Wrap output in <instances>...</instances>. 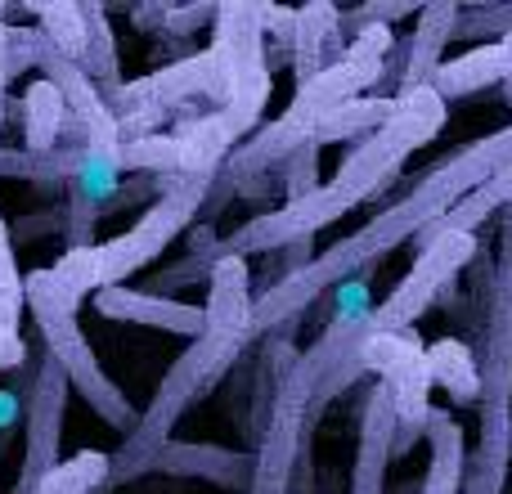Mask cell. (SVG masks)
Instances as JSON below:
<instances>
[{
  "label": "cell",
  "instance_id": "1",
  "mask_svg": "<svg viewBox=\"0 0 512 494\" xmlns=\"http://www.w3.org/2000/svg\"><path fill=\"white\" fill-rule=\"evenodd\" d=\"M512 167V126L504 131L486 135V140L468 144L459 149L454 158L436 162L432 171H423L414 189L396 198L387 212H378L364 230L346 234L337 239L333 247H324L319 256H310L292 279H283L279 288L270 292H252V324H256V337H292V328L301 324L310 306L324 297L328 288H337L342 279L360 270H373L387 252H396L405 239H418L432 221H441L463 194H472L477 185H486L495 171Z\"/></svg>",
  "mask_w": 512,
  "mask_h": 494
},
{
  "label": "cell",
  "instance_id": "2",
  "mask_svg": "<svg viewBox=\"0 0 512 494\" xmlns=\"http://www.w3.org/2000/svg\"><path fill=\"white\" fill-rule=\"evenodd\" d=\"M445 113L450 108L432 95V90H409V95H396V113L391 122H382L373 135H364L360 144H351V153L342 158V167L333 171L328 185H319L315 194L297 198V203H283L274 212H256L248 225L230 234V239H216L212 243V265L221 256H239L248 261L256 252H279L288 243L301 239H315L324 225L342 221L346 212H355L360 203L378 198L382 189L396 185L400 167L414 149L432 144L445 126Z\"/></svg>",
  "mask_w": 512,
  "mask_h": 494
},
{
  "label": "cell",
  "instance_id": "3",
  "mask_svg": "<svg viewBox=\"0 0 512 494\" xmlns=\"http://www.w3.org/2000/svg\"><path fill=\"white\" fill-rule=\"evenodd\" d=\"M207 328L203 337L185 346L171 373L162 378V387L153 391L149 409L140 414L135 432L122 441V450L108 454V486L135 481L144 472H153L158 450L171 441V427L185 418L189 405L207 400L225 378L234 373V364L248 355V346L256 342V324H252V270L239 256H221L207 274Z\"/></svg>",
  "mask_w": 512,
  "mask_h": 494
},
{
  "label": "cell",
  "instance_id": "4",
  "mask_svg": "<svg viewBox=\"0 0 512 494\" xmlns=\"http://www.w3.org/2000/svg\"><path fill=\"white\" fill-rule=\"evenodd\" d=\"M207 189H212V180H176L171 189H162V194L153 198V207L126 234H117V239H108V243H95V247H81V252H63V261L54 265V279L77 301L99 288H117L126 274L158 261L162 247L176 239L180 230H189V221H194L207 203Z\"/></svg>",
  "mask_w": 512,
  "mask_h": 494
},
{
  "label": "cell",
  "instance_id": "5",
  "mask_svg": "<svg viewBox=\"0 0 512 494\" xmlns=\"http://www.w3.org/2000/svg\"><path fill=\"white\" fill-rule=\"evenodd\" d=\"M23 306L36 315V328H41V337H45V355L63 369L68 387L81 391L86 405L95 409L108 427L131 436L135 423H140V414H135V405L126 400V391L99 369L95 351H90L86 333H81V324H77L81 301L54 279V270H36L23 279Z\"/></svg>",
  "mask_w": 512,
  "mask_h": 494
},
{
  "label": "cell",
  "instance_id": "6",
  "mask_svg": "<svg viewBox=\"0 0 512 494\" xmlns=\"http://www.w3.org/2000/svg\"><path fill=\"white\" fill-rule=\"evenodd\" d=\"M212 54L221 63V90H216V113L234 126V135H248L261 122V108L270 99V68L261 50V23L256 5H216V41Z\"/></svg>",
  "mask_w": 512,
  "mask_h": 494
},
{
  "label": "cell",
  "instance_id": "7",
  "mask_svg": "<svg viewBox=\"0 0 512 494\" xmlns=\"http://www.w3.org/2000/svg\"><path fill=\"white\" fill-rule=\"evenodd\" d=\"M324 378V364H319L315 351H301L297 364L288 369V378L279 382L274 391V405L270 418H265V432L256 441L252 459V486L248 494H288L292 486V468H297V454L301 445L310 441V427H306V405L315 396V382Z\"/></svg>",
  "mask_w": 512,
  "mask_h": 494
},
{
  "label": "cell",
  "instance_id": "8",
  "mask_svg": "<svg viewBox=\"0 0 512 494\" xmlns=\"http://www.w3.org/2000/svg\"><path fill=\"white\" fill-rule=\"evenodd\" d=\"M364 373H378V382L391 391L396 405V432H391V459L405 454L414 441H423L427 414H432V373H427V346L418 333H391V337H364L355 346Z\"/></svg>",
  "mask_w": 512,
  "mask_h": 494
},
{
  "label": "cell",
  "instance_id": "9",
  "mask_svg": "<svg viewBox=\"0 0 512 494\" xmlns=\"http://www.w3.org/2000/svg\"><path fill=\"white\" fill-rule=\"evenodd\" d=\"M477 252V234H441L436 243L418 247L414 270L400 279V288L369 310L364 319V337H391V333H414V324L436 306L441 288H450L463 274V265Z\"/></svg>",
  "mask_w": 512,
  "mask_h": 494
},
{
  "label": "cell",
  "instance_id": "10",
  "mask_svg": "<svg viewBox=\"0 0 512 494\" xmlns=\"http://www.w3.org/2000/svg\"><path fill=\"white\" fill-rule=\"evenodd\" d=\"M68 378L63 369L41 351L32 378L23 391V472H18L14 494H32L59 468V436H63V409H68Z\"/></svg>",
  "mask_w": 512,
  "mask_h": 494
},
{
  "label": "cell",
  "instance_id": "11",
  "mask_svg": "<svg viewBox=\"0 0 512 494\" xmlns=\"http://www.w3.org/2000/svg\"><path fill=\"white\" fill-rule=\"evenodd\" d=\"M95 310L108 319H122V324H144V328H162V333H176V337H203L207 315L203 306H189V301L176 297H158V292H144V288H99L95 292Z\"/></svg>",
  "mask_w": 512,
  "mask_h": 494
},
{
  "label": "cell",
  "instance_id": "12",
  "mask_svg": "<svg viewBox=\"0 0 512 494\" xmlns=\"http://www.w3.org/2000/svg\"><path fill=\"white\" fill-rule=\"evenodd\" d=\"M391 432H396V405L382 382L364 391L360 405V445H355L351 494H387V463H391Z\"/></svg>",
  "mask_w": 512,
  "mask_h": 494
},
{
  "label": "cell",
  "instance_id": "13",
  "mask_svg": "<svg viewBox=\"0 0 512 494\" xmlns=\"http://www.w3.org/2000/svg\"><path fill=\"white\" fill-rule=\"evenodd\" d=\"M158 472H171V477H203L216 481L225 490H243L252 486L256 459L252 450H225V445H194V441H167L153 459Z\"/></svg>",
  "mask_w": 512,
  "mask_h": 494
},
{
  "label": "cell",
  "instance_id": "14",
  "mask_svg": "<svg viewBox=\"0 0 512 494\" xmlns=\"http://www.w3.org/2000/svg\"><path fill=\"white\" fill-rule=\"evenodd\" d=\"M508 77H512V32L504 36V41L477 45V50H468L463 59L441 63V68L432 72V81H427V90L450 108L454 99H468L486 86H504Z\"/></svg>",
  "mask_w": 512,
  "mask_h": 494
},
{
  "label": "cell",
  "instance_id": "15",
  "mask_svg": "<svg viewBox=\"0 0 512 494\" xmlns=\"http://www.w3.org/2000/svg\"><path fill=\"white\" fill-rule=\"evenodd\" d=\"M454 23H459V5H423L418 9V32L409 36L405 59L396 68V95L423 90L432 81V72L441 68L445 45L454 41Z\"/></svg>",
  "mask_w": 512,
  "mask_h": 494
},
{
  "label": "cell",
  "instance_id": "16",
  "mask_svg": "<svg viewBox=\"0 0 512 494\" xmlns=\"http://www.w3.org/2000/svg\"><path fill=\"white\" fill-rule=\"evenodd\" d=\"M504 207H512V167L495 171V176H490L486 185H477L472 194H463L459 203H454L450 212L441 216V221H432L423 234H418L414 247L436 243L441 234H477V225H481V221H490V216H499Z\"/></svg>",
  "mask_w": 512,
  "mask_h": 494
},
{
  "label": "cell",
  "instance_id": "17",
  "mask_svg": "<svg viewBox=\"0 0 512 494\" xmlns=\"http://www.w3.org/2000/svg\"><path fill=\"white\" fill-rule=\"evenodd\" d=\"M427 441H432V463H427L423 494H459L463 490V463H468V436L450 409L427 414Z\"/></svg>",
  "mask_w": 512,
  "mask_h": 494
},
{
  "label": "cell",
  "instance_id": "18",
  "mask_svg": "<svg viewBox=\"0 0 512 494\" xmlns=\"http://www.w3.org/2000/svg\"><path fill=\"white\" fill-rule=\"evenodd\" d=\"M391 113H396V95H355V99H346V104L328 108V113L310 126V144H315V149L342 144V140L360 144L364 135H373L382 122H391Z\"/></svg>",
  "mask_w": 512,
  "mask_h": 494
},
{
  "label": "cell",
  "instance_id": "19",
  "mask_svg": "<svg viewBox=\"0 0 512 494\" xmlns=\"http://www.w3.org/2000/svg\"><path fill=\"white\" fill-rule=\"evenodd\" d=\"M18 315H23V279H18L14 243L0 221V369H23L27 342L18 333Z\"/></svg>",
  "mask_w": 512,
  "mask_h": 494
},
{
  "label": "cell",
  "instance_id": "20",
  "mask_svg": "<svg viewBox=\"0 0 512 494\" xmlns=\"http://www.w3.org/2000/svg\"><path fill=\"white\" fill-rule=\"evenodd\" d=\"M427 373H432V387L450 391L454 405H477L481 400L477 355L463 337H441V342L427 346Z\"/></svg>",
  "mask_w": 512,
  "mask_h": 494
},
{
  "label": "cell",
  "instance_id": "21",
  "mask_svg": "<svg viewBox=\"0 0 512 494\" xmlns=\"http://www.w3.org/2000/svg\"><path fill=\"white\" fill-rule=\"evenodd\" d=\"M337 14H342V9H333V5L292 9V59L288 63H292V72H297V90L324 72V41L337 27Z\"/></svg>",
  "mask_w": 512,
  "mask_h": 494
},
{
  "label": "cell",
  "instance_id": "22",
  "mask_svg": "<svg viewBox=\"0 0 512 494\" xmlns=\"http://www.w3.org/2000/svg\"><path fill=\"white\" fill-rule=\"evenodd\" d=\"M86 9V50H81L77 68L95 81L99 95H113L122 86L117 77V41H113V27H108V9L104 5H81Z\"/></svg>",
  "mask_w": 512,
  "mask_h": 494
},
{
  "label": "cell",
  "instance_id": "23",
  "mask_svg": "<svg viewBox=\"0 0 512 494\" xmlns=\"http://www.w3.org/2000/svg\"><path fill=\"white\" fill-rule=\"evenodd\" d=\"M68 122V108H63L59 90L50 81H36L23 95V131H27V153H54Z\"/></svg>",
  "mask_w": 512,
  "mask_h": 494
},
{
  "label": "cell",
  "instance_id": "24",
  "mask_svg": "<svg viewBox=\"0 0 512 494\" xmlns=\"http://www.w3.org/2000/svg\"><path fill=\"white\" fill-rule=\"evenodd\" d=\"M32 14L41 18V41L50 45L54 54L77 63L81 50H86V9L81 5H32Z\"/></svg>",
  "mask_w": 512,
  "mask_h": 494
},
{
  "label": "cell",
  "instance_id": "25",
  "mask_svg": "<svg viewBox=\"0 0 512 494\" xmlns=\"http://www.w3.org/2000/svg\"><path fill=\"white\" fill-rule=\"evenodd\" d=\"M104 481H108V454L86 450V454H77V459L59 463L32 494H99Z\"/></svg>",
  "mask_w": 512,
  "mask_h": 494
},
{
  "label": "cell",
  "instance_id": "26",
  "mask_svg": "<svg viewBox=\"0 0 512 494\" xmlns=\"http://www.w3.org/2000/svg\"><path fill=\"white\" fill-rule=\"evenodd\" d=\"M508 463H512L508 445H477V454H468V463H463L459 494H504Z\"/></svg>",
  "mask_w": 512,
  "mask_h": 494
},
{
  "label": "cell",
  "instance_id": "27",
  "mask_svg": "<svg viewBox=\"0 0 512 494\" xmlns=\"http://www.w3.org/2000/svg\"><path fill=\"white\" fill-rule=\"evenodd\" d=\"M274 171H279L283 203H297V198H306L319 189V149L315 144H301V149H292Z\"/></svg>",
  "mask_w": 512,
  "mask_h": 494
},
{
  "label": "cell",
  "instance_id": "28",
  "mask_svg": "<svg viewBox=\"0 0 512 494\" xmlns=\"http://www.w3.org/2000/svg\"><path fill=\"white\" fill-rule=\"evenodd\" d=\"M512 32V5H459V23L454 36L459 41H477V36H504Z\"/></svg>",
  "mask_w": 512,
  "mask_h": 494
},
{
  "label": "cell",
  "instance_id": "29",
  "mask_svg": "<svg viewBox=\"0 0 512 494\" xmlns=\"http://www.w3.org/2000/svg\"><path fill=\"white\" fill-rule=\"evenodd\" d=\"M288 494H310V441L301 445V454H297V468H292Z\"/></svg>",
  "mask_w": 512,
  "mask_h": 494
},
{
  "label": "cell",
  "instance_id": "30",
  "mask_svg": "<svg viewBox=\"0 0 512 494\" xmlns=\"http://www.w3.org/2000/svg\"><path fill=\"white\" fill-rule=\"evenodd\" d=\"M0 18H5V9H0ZM5 41H9V27L0 23V126H5V86H9V59H5ZM5 153V149H0Z\"/></svg>",
  "mask_w": 512,
  "mask_h": 494
},
{
  "label": "cell",
  "instance_id": "31",
  "mask_svg": "<svg viewBox=\"0 0 512 494\" xmlns=\"http://www.w3.org/2000/svg\"><path fill=\"white\" fill-rule=\"evenodd\" d=\"M499 90H504V104L512 108V77H508V81H504V86H499Z\"/></svg>",
  "mask_w": 512,
  "mask_h": 494
}]
</instances>
